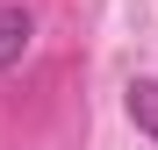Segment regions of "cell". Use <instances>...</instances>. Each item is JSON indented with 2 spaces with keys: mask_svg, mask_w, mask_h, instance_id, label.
<instances>
[{
  "mask_svg": "<svg viewBox=\"0 0 158 150\" xmlns=\"http://www.w3.org/2000/svg\"><path fill=\"white\" fill-rule=\"evenodd\" d=\"M129 121L158 143V79H129Z\"/></svg>",
  "mask_w": 158,
  "mask_h": 150,
  "instance_id": "obj_2",
  "label": "cell"
},
{
  "mask_svg": "<svg viewBox=\"0 0 158 150\" xmlns=\"http://www.w3.org/2000/svg\"><path fill=\"white\" fill-rule=\"evenodd\" d=\"M29 36H36V21H29V14H22V7H0V71L29 50Z\"/></svg>",
  "mask_w": 158,
  "mask_h": 150,
  "instance_id": "obj_1",
  "label": "cell"
}]
</instances>
